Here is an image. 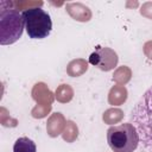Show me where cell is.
I'll list each match as a JSON object with an SVG mask.
<instances>
[{
	"instance_id": "1",
	"label": "cell",
	"mask_w": 152,
	"mask_h": 152,
	"mask_svg": "<svg viewBox=\"0 0 152 152\" xmlns=\"http://www.w3.org/2000/svg\"><path fill=\"white\" fill-rule=\"evenodd\" d=\"M131 124L138 131L140 151L152 152V86L133 107Z\"/></svg>"
},
{
	"instance_id": "2",
	"label": "cell",
	"mask_w": 152,
	"mask_h": 152,
	"mask_svg": "<svg viewBox=\"0 0 152 152\" xmlns=\"http://www.w3.org/2000/svg\"><path fill=\"white\" fill-rule=\"evenodd\" d=\"M10 7L0 5V44L10 45L15 43L23 34L25 21L23 14L12 7V1L8 2Z\"/></svg>"
},
{
	"instance_id": "3",
	"label": "cell",
	"mask_w": 152,
	"mask_h": 152,
	"mask_svg": "<svg viewBox=\"0 0 152 152\" xmlns=\"http://www.w3.org/2000/svg\"><path fill=\"white\" fill-rule=\"evenodd\" d=\"M107 142L113 152H133L139 145V134L131 122H125L108 128Z\"/></svg>"
},
{
	"instance_id": "4",
	"label": "cell",
	"mask_w": 152,
	"mask_h": 152,
	"mask_svg": "<svg viewBox=\"0 0 152 152\" xmlns=\"http://www.w3.org/2000/svg\"><path fill=\"white\" fill-rule=\"evenodd\" d=\"M23 18L25 21V28L30 38L43 39L48 37L52 28V21L50 15L40 7H33L24 11Z\"/></svg>"
},
{
	"instance_id": "5",
	"label": "cell",
	"mask_w": 152,
	"mask_h": 152,
	"mask_svg": "<svg viewBox=\"0 0 152 152\" xmlns=\"http://www.w3.org/2000/svg\"><path fill=\"white\" fill-rule=\"evenodd\" d=\"M118 55L110 48L97 46L89 56V63L102 71H109L118 65Z\"/></svg>"
},
{
	"instance_id": "6",
	"label": "cell",
	"mask_w": 152,
	"mask_h": 152,
	"mask_svg": "<svg viewBox=\"0 0 152 152\" xmlns=\"http://www.w3.org/2000/svg\"><path fill=\"white\" fill-rule=\"evenodd\" d=\"M65 10H66L68 14L77 21L86 23L91 19L90 8L82 2H68L65 5Z\"/></svg>"
},
{
	"instance_id": "7",
	"label": "cell",
	"mask_w": 152,
	"mask_h": 152,
	"mask_svg": "<svg viewBox=\"0 0 152 152\" xmlns=\"http://www.w3.org/2000/svg\"><path fill=\"white\" fill-rule=\"evenodd\" d=\"M32 99L37 102V104H51L53 102L55 95L48 88V86L43 82L36 83L32 89Z\"/></svg>"
},
{
	"instance_id": "8",
	"label": "cell",
	"mask_w": 152,
	"mask_h": 152,
	"mask_svg": "<svg viewBox=\"0 0 152 152\" xmlns=\"http://www.w3.org/2000/svg\"><path fill=\"white\" fill-rule=\"evenodd\" d=\"M65 125H66V121H65V118L63 116V114L62 113H53L48 119L46 132L51 138H56L63 133Z\"/></svg>"
},
{
	"instance_id": "9",
	"label": "cell",
	"mask_w": 152,
	"mask_h": 152,
	"mask_svg": "<svg viewBox=\"0 0 152 152\" xmlns=\"http://www.w3.org/2000/svg\"><path fill=\"white\" fill-rule=\"evenodd\" d=\"M127 100V89L124 86H114L108 94V102L112 106H120Z\"/></svg>"
},
{
	"instance_id": "10",
	"label": "cell",
	"mask_w": 152,
	"mask_h": 152,
	"mask_svg": "<svg viewBox=\"0 0 152 152\" xmlns=\"http://www.w3.org/2000/svg\"><path fill=\"white\" fill-rule=\"evenodd\" d=\"M88 70V62L83 58L72 59L66 66V74L71 77H78Z\"/></svg>"
},
{
	"instance_id": "11",
	"label": "cell",
	"mask_w": 152,
	"mask_h": 152,
	"mask_svg": "<svg viewBox=\"0 0 152 152\" xmlns=\"http://www.w3.org/2000/svg\"><path fill=\"white\" fill-rule=\"evenodd\" d=\"M74 97V90L69 84H61L55 91V99L61 103L70 102Z\"/></svg>"
},
{
	"instance_id": "12",
	"label": "cell",
	"mask_w": 152,
	"mask_h": 152,
	"mask_svg": "<svg viewBox=\"0 0 152 152\" xmlns=\"http://www.w3.org/2000/svg\"><path fill=\"white\" fill-rule=\"evenodd\" d=\"M36 144L26 137L17 139L13 146V152H36Z\"/></svg>"
},
{
	"instance_id": "13",
	"label": "cell",
	"mask_w": 152,
	"mask_h": 152,
	"mask_svg": "<svg viewBox=\"0 0 152 152\" xmlns=\"http://www.w3.org/2000/svg\"><path fill=\"white\" fill-rule=\"evenodd\" d=\"M131 77H132L131 69L126 65H122V66H119L115 70V72L113 75V81L116 82L119 86H124L131 80Z\"/></svg>"
},
{
	"instance_id": "14",
	"label": "cell",
	"mask_w": 152,
	"mask_h": 152,
	"mask_svg": "<svg viewBox=\"0 0 152 152\" xmlns=\"http://www.w3.org/2000/svg\"><path fill=\"white\" fill-rule=\"evenodd\" d=\"M122 118H124V112L121 109H119V108H109L102 115L103 121L106 124H108V125L116 124V122L121 121Z\"/></svg>"
},
{
	"instance_id": "15",
	"label": "cell",
	"mask_w": 152,
	"mask_h": 152,
	"mask_svg": "<svg viewBox=\"0 0 152 152\" xmlns=\"http://www.w3.org/2000/svg\"><path fill=\"white\" fill-rule=\"evenodd\" d=\"M62 137L66 142H74L78 137L77 125L71 120L66 121V125H65V128H64V131L62 133Z\"/></svg>"
},
{
	"instance_id": "16",
	"label": "cell",
	"mask_w": 152,
	"mask_h": 152,
	"mask_svg": "<svg viewBox=\"0 0 152 152\" xmlns=\"http://www.w3.org/2000/svg\"><path fill=\"white\" fill-rule=\"evenodd\" d=\"M50 110H51V104H37L32 109L31 114L36 119H42V118H45L50 113Z\"/></svg>"
},
{
	"instance_id": "17",
	"label": "cell",
	"mask_w": 152,
	"mask_h": 152,
	"mask_svg": "<svg viewBox=\"0 0 152 152\" xmlns=\"http://www.w3.org/2000/svg\"><path fill=\"white\" fill-rule=\"evenodd\" d=\"M140 14L146 17V18H148V19H152V2L151 1H147V2L141 5Z\"/></svg>"
},
{
	"instance_id": "18",
	"label": "cell",
	"mask_w": 152,
	"mask_h": 152,
	"mask_svg": "<svg viewBox=\"0 0 152 152\" xmlns=\"http://www.w3.org/2000/svg\"><path fill=\"white\" fill-rule=\"evenodd\" d=\"M144 53L148 59H152V40H148L144 45Z\"/></svg>"
},
{
	"instance_id": "19",
	"label": "cell",
	"mask_w": 152,
	"mask_h": 152,
	"mask_svg": "<svg viewBox=\"0 0 152 152\" xmlns=\"http://www.w3.org/2000/svg\"><path fill=\"white\" fill-rule=\"evenodd\" d=\"M138 5H139L138 2H133V4L132 2H127V7H129V6H133L134 7V6H138Z\"/></svg>"
}]
</instances>
